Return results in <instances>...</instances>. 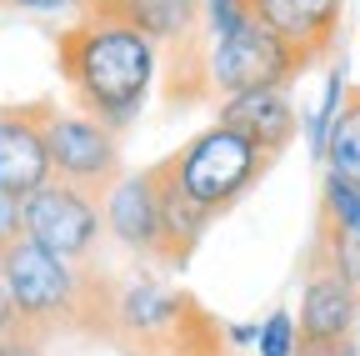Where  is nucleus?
Wrapping results in <instances>:
<instances>
[{"instance_id":"nucleus-1","label":"nucleus","mask_w":360,"mask_h":356,"mask_svg":"<svg viewBox=\"0 0 360 356\" xmlns=\"http://www.w3.org/2000/svg\"><path fill=\"white\" fill-rule=\"evenodd\" d=\"M56 66L85 116L125 130L146 111L150 85L160 80V46L105 16H80L56 35Z\"/></svg>"},{"instance_id":"nucleus-2","label":"nucleus","mask_w":360,"mask_h":356,"mask_svg":"<svg viewBox=\"0 0 360 356\" xmlns=\"http://www.w3.org/2000/svg\"><path fill=\"white\" fill-rule=\"evenodd\" d=\"M270 156L265 146H255L245 130L236 125H210L200 130V136H191L186 146H180L165 166V181L186 196L191 206H200L205 216H220V211H231L260 176L270 171Z\"/></svg>"},{"instance_id":"nucleus-3","label":"nucleus","mask_w":360,"mask_h":356,"mask_svg":"<svg viewBox=\"0 0 360 356\" xmlns=\"http://www.w3.org/2000/svg\"><path fill=\"white\" fill-rule=\"evenodd\" d=\"M0 281L11 291V306L25 331H56V326H70L85 306V291H80V266L45 251L40 241L30 236H15L0 246Z\"/></svg>"},{"instance_id":"nucleus-4","label":"nucleus","mask_w":360,"mask_h":356,"mask_svg":"<svg viewBox=\"0 0 360 356\" xmlns=\"http://www.w3.org/2000/svg\"><path fill=\"white\" fill-rule=\"evenodd\" d=\"M40 130H45V151H51L56 181H70L80 191L105 196L120 181V146L115 130L85 111H56L40 106Z\"/></svg>"},{"instance_id":"nucleus-5","label":"nucleus","mask_w":360,"mask_h":356,"mask_svg":"<svg viewBox=\"0 0 360 356\" xmlns=\"http://www.w3.org/2000/svg\"><path fill=\"white\" fill-rule=\"evenodd\" d=\"M305 70V61L285 46V40L250 20L245 30L210 40V56H205V91L210 96H236V91H260V85H290Z\"/></svg>"},{"instance_id":"nucleus-6","label":"nucleus","mask_w":360,"mask_h":356,"mask_svg":"<svg viewBox=\"0 0 360 356\" xmlns=\"http://www.w3.org/2000/svg\"><path fill=\"white\" fill-rule=\"evenodd\" d=\"M25 236L80 266L105 236V206L96 191H80L70 181H45L35 196H25Z\"/></svg>"},{"instance_id":"nucleus-7","label":"nucleus","mask_w":360,"mask_h":356,"mask_svg":"<svg viewBox=\"0 0 360 356\" xmlns=\"http://www.w3.org/2000/svg\"><path fill=\"white\" fill-rule=\"evenodd\" d=\"M101 206H105V231L125 251L165 261V166L125 171L101 196Z\"/></svg>"},{"instance_id":"nucleus-8","label":"nucleus","mask_w":360,"mask_h":356,"mask_svg":"<svg viewBox=\"0 0 360 356\" xmlns=\"http://www.w3.org/2000/svg\"><path fill=\"white\" fill-rule=\"evenodd\" d=\"M295 326H300V351H330L340 341H355L360 326V291L350 281H340L330 266L315 261V271L300 286V311H295Z\"/></svg>"},{"instance_id":"nucleus-9","label":"nucleus","mask_w":360,"mask_h":356,"mask_svg":"<svg viewBox=\"0 0 360 356\" xmlns=\"http://www.w3.org/2000/svg\"><path fill=\"white\" fill-rule=\"evenodd\" d=\"M340 16L345 0H255V20L276 30L305 66H315L335 46Z\"/></svg>"},{"instance_id":"nucleus-10","label":"nucleus","mask_w":360,"mask_h":356,"mask_svg":"<svg viewBox=\"0 0 360 356\" xmlns=\"http://www.w3.org/2000/svg\"><path fill=\"white\" fill-rule=\"evenodd\" d=\"M45 181H56V171H51V151H45V130H40V106L0 111V191L25 201Z\"/></svg>"},{"instance_id":"nucleus-11","label":"nucleus","mask_w":360,"mask_h":356,"mask_svg":"<svg viewBox=\"0 0 360 356\" xmlns=\"http://www.w3.org/2000/svg\"><path fill=\"white\" fill-rule=\"evenodd\" d=\"M110 317L125 336L135 341H160V336H175L180 326H186L195 317L191 296H180L170 286H160L155 276H130L120 291H115V306Z\"/></svg>"},{"instance_id":"nucleus-12","label":"nucleus","mask_w":360,"mask_h":356,"mask_svg":"<svg viewBox=\"0 0 360 356\" xmlns=\"http://www.w3.org/2000/svg\"><path fill=\"white\" fill-rule=\"evenodd\" d=\"M220 125H236L255 146H265L270 156H281L295 141V101H290V85H260V91H236V96H220L215 106Z\"/></svg>"},{"instance_id":"nucleus-13","label":"nucleus","mask_w":360,"mask_h":356,"mask_svg":"<svg viewBox=\"0 0 360 356\" xmlns=\"http://www.w3.org/2000/svg\"><path fill=\"white\" fill-rule=\"evenodd\" d=\"M85 16H105L150 35L160 51H186L200 40V0H90Z\"/></svg>"},{"instance_id":"nucleus-14","label":"nucleus","mask_w":360,"mask_h":356,"mask_svg":"<svg viewBox=\"0 0 360 356\" xmlns=\"http://www.w3.org/2000/svg\"><path fill=\"white\" fill-rule=\"evenodd\" d=\"M205 226H210V216H205L200 206H191L186 196H180V191L165 181V261L180 266V261H186V256L200 246Z\"/></svg>"},{"instance_id":"nucleus-15","label":"nucleus","mask_w":360,"mask_h":356,"mask_svg":"<svg viewBox=\"0 0 360 356\" xmlns=\"http://www.w3.org/2000/svg\"><path fill=\"white\" fill-rule=\"evenodd\" d=\"M326 171L360 186V91L345 96V111H340V121L330 130V146H326Z\"/></svg>"},{"instance_id":"nucleus-16","label":"nucleus","mask_w":360,"mask_h":356,"mask_svg":"<svg viewBox=\"0 0 360 356\" xmlns=\"http://www.w3.org/2000/svg\"><path fill=\"white\" fill-rule=\"evenodd\" d=\"M345 70L340 66H330L326 70V85H321V101H315V111H310V121H305V146H310V156L315 161H326V146H330V130H335V121H340V111H345Z\"/></svg>"},{"instance_id":"nucleus-17","label":"nucleus","mask_w":360,"mask_h":356,"mask_svg":"<svg viewBox=\"0 0 360 356\" xmlns=\"http://www.w3.org/2000/svg\"><path fill=\"white\" fill-rule=\"evenodd\" d=\"M315 246H321V266H330L340 281H350L360 291V226H340V221L321 216V236H315Z\"/></svg>"},{"instance_id":"nucleus-18","label":"nucleus","mask_w":360,"mask_h":356,"mask_svg":"<svg viewBox=\"0 0 360 356\" xmlns=\"http://www.w3.org/2000/svg\"><path fill=\"white\" fill-rule=\"evenodd\" d=\"M255 20V0H200V30L210 40H225Z\"/></svg>"},{"instance_id":"nucleus-19","label":"nucleus","mask_w":360,"mask_h":356,"mask_svg":"<svg viewBox=\"0 0 360 356\" xmlns=\"http://www.w3.org/2000/svg\"><path fill=\"white\" fill-rule=\"evenodd\" d=\"M255 356H300V326H295V311H270V317L260 321Z\"/></svg>"},{"instance_id":"nucleus-20","label":"nucleus","mask_w":360,"mask_h":356,"mask_svg":"<svg viewBox=\"0 0 360 356\" xmlns=\"http://www.w3.org/2000/svg\"><path fill=\"white\" fill-rule=\"evenodd\" d=\"M321 216L340 221V226H360V186H350V181H340V176L326 171V181H321Z\"/></svg>"},{"instance_id":"nucleus-21","label":"nucleus","mask_w":360,"mask_h":356,"mask_svg":"<svg viewBox=\"0 0 360 356\" xmlns=\"http://www.w3.org/2000/svg\"><path fill=\"white\" fill-rule=\"evenodd\" d=\"M0 6H11L20 16H85L90 0H0Z\"/></svg>"},{"instance_id":"nucleus-22","label":"nucleus","mask_w":360,"mask_h":356,"mask_svg":"<svg viewBox=\"0 0 360 356\" xmlns=\"http://www.w3.org/2000/svg\"><path fill=\"white\" fill-rule=\"evenodd\" d=\"M25 236V201L11 196V191H0V246Z\"/></svg>"},{"instance_id":"nucleus-23","label":"nucleus","mask_w":360,"mask_h":356,"mask_svg":"<svg viewBox=\"0 0 360 356\" xmlns=\"http://www.w3.org/2000/svg\"><path fill=\"white\" fill-rule=\"evenodd\" d=\"M0 356H40V341H35V331L15 326L11 336H0Z\"/></svg>"},{"instance_id":"nucleus-24","label":"nucleus","mask_w":360,"mask_h":356,"mask_svg":"<svg viewBox=\"0 0 360 356\" xmlns=\"http://www.w3.org/2000/svg\"><path fill=\"white\" fill-rule=\"evenodd\" d=\"M225 341H231L236 351H250V346L260 341V321H236L231 331H225Z\"/></svg>"},{"instance_id":"nucleus-25","label":"nucleus","mask_w":360,"mask_h":356,"mask_svg":"<svg viewBox=\"0 0 360 356\" xmlns=\"http://www.w3.org/2000/svg\"><path fill=\"white\" fill-rule=\"evenodd\" d=\"M20 326V317H15V306H11V291H6V281H0V336H11Z\"/></svg>"},{"instance_id":"nucleus-26","label":"nucleus","mask_w":360,"mask_h":356,"mask_svg":"<svg viewBox=\"0 0 360 356\" xmlns=\"http://www.w3.org/2000/svg\"><path fill=\"white\" fill-rule=\"evenodd\" d=\"M300 356H360V346H355V341H340V346H330V351H300Z\"/></svg>"}]
</instances>
